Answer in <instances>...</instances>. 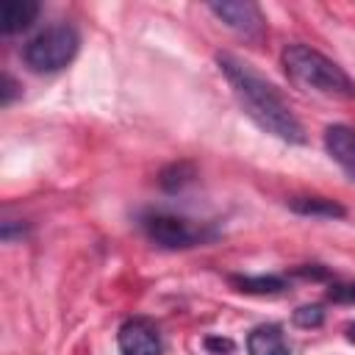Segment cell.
Returning <instances> with one entry per match:
<instances>
[{
    "mask_svg": "<svg viewBox=\"0 0 355 355\" xmlns=\"http://www.w3.org/2000/svg\"><path fill=\"white\" fill-rule=\"evenodd\" d=\"M216 64H219L222 75L227 78L244 114L261 130H266V133H272L288 144H305V130H302L300 119L294 116L291 105L280 97V92L263 75H258L247 61H239L227 53H219Z\"/></svg>",
    "mask_w": 355,
    "mask_h": 355,
    "instance_id": "1",
    "label": "cell"
},
{
    "mask_svg": "<svg viewBox=\"0 0 355 355\" xmlns=\"http://www.w3.org/2000/svg\"><path fill=\"white\" fill-rule=\"evenodd\" d=\"M286 75L305 92H316L324 97L352 100L355 97V80L324 53L308 47V44H288L280 55Z\"/></svg>",
    "mask_w": 355,
    "mask_h": 355,
    "instance_id": "2",
    "label": "cell"
},
{
    "mask_svg": "<svg viewBox=\"0 0 355 355\" xmlns=\"http://www.w3.org/2000/svg\"><path fill=\"white\" fill-rule=\"evenodd\" d=\"M78 47H80L78 31L67 22H58L39 31L25 44L22 58L33 72H58L67 64H72V58L78 55Z\"/></svg>",
    "mask_w": 355,
    "mask_h": 355,
    "instance_id": "3",
    "label": "cell"
},
{
    "mask_svg": "<svg viewBox=\"0 0 355 355\" xmlns=\"http://www.w3.org/2000/svg\"><path fill=\"white\" fill-rule=\"evenodd\" d=\"M141 227L147 239L164 250H189V247L202 244L211 236L200 225H191L189 219L175 216V214H147L141 219Z\"/></svg>",
    "mask_w": 355,
    "mask_h": 355,
    "instance_id": "4",
    "label": "cell"
},
{
    "mask_svg": "<svg viewBox=\"0 0 355 355\" xmlns=\"http://www.w3.org/2000/svg\"><path fill=\"white\" fill-rule=\"evenodd\" d=\"M116 347L122 355H164L161 333L144 316H133V319L122 322V327L116 333Z\"/></svg>",
    "mask_w": 355,
    "mask_h": 355,
    "instance_id": "5",
    "label": "cell"
},
{
    "mask_svg": "<svg viewBox=\"0 0 355 355\" xmlns=\"http://www.w3.org/2000/svg\"><path fill=\"white\" fill-rule=\"evenodd\" d=\"M211 14H216L227 28H233L236 33L247 36V39H255L263 33V14L255 3L250 0H227V3H211L208 6Z\"/></svg>",
    "mask_w": 355,
    "mask_h": 355,
    "instance_id": "6",
    "label": "cell"
},
{
    "mask_svg": "<svg viewBox=\"0 0 355 355\" xmlns=\"http://www.w3.org/2000/svg\"><path fill=\"white\" fill-rule=\"evenodd\" d=\"M324 150L355 180V128H349V125H330L324 130Z\"/></svg>",
    "mask_w": 355,
    "mask_h": 355,
    "instance_id": "7",
    "label": "cell"
},
{
    "mask_svg": "<svg viewBox=\"0 0 355 355\" xmlns=\"http://www.w3.org/2000/svg\"><path fill=\"white\" fill-rule=\"evenodd\" d=\"M36 17H39V3H33V0H6L3 8H0V31L6 36L19 33V31L31 28Z\"/></svg>",
    "mask_w": 355,
    "mask_h": 355,
    "instance_id": "8",
    "label": "cell"
},
{
    "mask_svg": "<svg viewBox=\"0 0 355 355\" xmlns=\"http://www.w3.org/2000/svg\"><path fill=\"white\" fill-rule=\"evenodd\" d=\"M250 355H291V347L277 324H261L247 336Z\"/></svg>",
    "mask_w": 355,
    "mask_h": 355,
    "instance_id": "9",
    "label": "cell"
},
{
    "mask_svg": "<svg viewBox=\"0 0 355 355\" xmlns=\"http://www.w3.org/2000/svg\"><path fill=\"white\" fill-rule=\"evenodd\" d=\"M288 208L294 214L311 216V219H344L347 216V208L327 197H291Z\"/></svg>",
    "mask_w": 355,
    "mask_h": 355,
    "instance_id": "10",
    "label": "cell"
},
{
    "mask_svg": "<svg viewBox=\"0 0 355 355\" xmlns=\"http://www.w3.org/2000/svg\"><path fill=\"white\" fill-rule=\"evenodd\" d=\"M230 283L247 294H277L286 288V280L280 275H255V277L252 275H233Z\"/></svg>",
    "mask_w": 355,
    "mask_h": 355,
    "instance_id": "11",
    "label": "cell"
},
{
    "mask_svg": "<svg viewBox=\"0 0 355 355\" xmlns=\"http://www.w3.org/2000/svg\"><path fill=\"white\" fill-rule=\"evenodd\" d=\"M194 178H197L194 164H189V161H178V164L164 166V172L158 175V183H161L164 191H172V194H175V191H180V189H186Z\"/></svg>",
    "mask_w": 355,
    "mask_h": 355,
    "instance_id": "12",
    "label": "cell"
},
{
    "mask_svg": "<svg viewBox=\"0 0 355 355\" xmlns=\"http://www.w3.org/2000/svg\"><path fill=\"white\" fill-rule=\"evenodd\" d=\"M294 324L297 327H305V330H311V327H319L322 322H324V311L319 308V305H300L297 311H294Z\"/></svg>",
    "mask_w": 355,
    "mask_h": 355,
    "instance_id": "13",
    "label": "cell"
},
{
    "mask_svg": "<svg viewBox=\"0 0 355 355\" xmlns=\"http://www.w3.org/2000/svg\"><path fill=\"white\" fill-rule=\"evenodd\" d=\"M327 300H330V302L355 305V280H352V283H333V286L327 288Z\"/></svg>",
    "mask_w": 355,
    "mask_h": 355,
    "instance_id": "14",
    "label": "cell"
},
{
    "mask_svg": "<svg viewBox=\"0 0 355 355\" xmlns=\"http://www.w3.org/2000/svg\"><path fill=\"white\" fill-rule=\"evenodd\" d=\"M205 349L211 355H230L233 352V341L230 338H219V336H208L205 338Z\"/></svg>",
    "mask_w": 355,
    "mask_h": 355,
    "instance_id": "15",
    "label": "cell"
},
{
    "mask_svg": "<svg viewBox=\"0 0 355 355\" xmlns=\"http://www.w3.org/2000/svg\"><path fill=\"white\" fill-rule=\"evenodd\" d=\"M17 80L11 78V75H3V97H0V103L3 105H11L14 103V97H17Z\"/></svg>",
    "mask_w": 355,
    "mask_h": 355,
    "instance_id": "16",
    "label": "cell"
},
{
    "mask_svg": "<svg viewBox=\"0 0 355 355\" xmlns=\"http://www.w3.org/2000/svg\"><path fill=\"white\" fill-rule=\"evenodd\" d=\"M347 338L355 344V324H349V327H347Z\"/></svg>",
    "mask_w": 355,
    "mask_h": 355,
    "instance_id": "17",
    "label": "cell"
}]
</instances>
